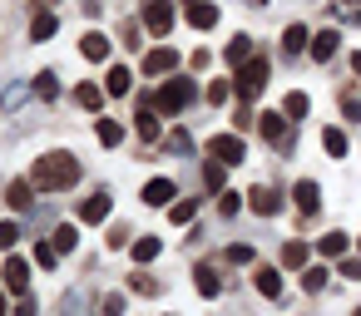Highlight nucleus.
<instances>
[{
    "instance_id": "obj_24",
    "label": "nucleus",
    "mask_w": 361,
    "mask_h": 316,
    "mask_svg": "<svg viewBox=\"0 0 361 316\" xmlns=\"http://www.w3.org/2000/svg\"><path fill=\"white\" fill-rule=\"evenodd\" d=\"M6 203H11V208H30V203H35V183H11V188H6Z\"/></svg>"
},
{
    "instance_id": "obj_12",
    "label": "nucleus",
    "mask_w": 361,
    "mask_h": 316,
    "mask_svg": "<svg viewBox=\"0 0 361 316\" xmlns=\"http://www.w3.org/2000/svg\"><path fill=\"white\" fill-rule=\"evenodd\" d=\"M173 193H178L173 178H149V183H144V203H149V208H164Z\"/></svg>"
},
{
    "instance_id": "obj_30",
    "label": "nucleus",
    "mask_w": 361,
    "mask_h": 316,
    "mask_svg": "<svg viewBox=\"0 0 361 316\" xmlns=\"http://www.w3.org/2000/svg\"><path fill=\"white\" fill-rule=\"evenodd\" d=\"M169 217H173V222H193V217H198V198H183V203H173V208H169Z\"/></svg>"
},
{
    "instance_id": "obj_9",
    "label": "nucleus",
    "mask_w": 361,
    "mask_h": 316,
    "mask_svg": "<svg viewBox=\"0 0 361 316\" xmlns=\"http://www.w3.org/2000/svg\"><path fill=\"white\" fill-rule=\"evenodd\" d=\"M173 65H178V50H169V45H159V50L144 55V75H169Z\"/></svg>"
},
{
    "instance_id": "obj_6",
    "label": "nucleus",
    "mask_w": 361,
    "mask_h": 316,
    "mask_svg": "<svg viewBox=\"0 0 361 316\" xmlns=\"http://www.w3.org/2000/svg\"><path fill=\"white\" fill-rule=\"evenodd\" d=\"M0 277H6V286H11L16 296H25V291H30V262H25V257H11Z\"/></svg>"
},
{
    "instance_id": "obj_17",
    "label": "nucleus",
    "mask_w": 361,
    "mask_h": 316,
    "mask_svg": "<svg viewBox=\"0 0 361 316\" xmlns=\"http://www.w3.org/2000/svg\"><path fill=\"white\" fill-rule=\"evenodd\" d=\"M252 282H257V291H262V296H272V301L282 296V277H277V267H257V272H252Z\"/></svg>"
},
{
    "instance_id": "obj_27",
    "label": "nucleus",
    "mask_w": 361,
    "mask_h": 316,
    "mask_svg": "<svg viewBox=\"0 0 361 316\" xmlns=\"http://www.w3.org/2000/svg\"><path fill=\"white\" fill-rule=\"evenodd\" d=\"M50 35H55V15H50V11H40V15L30 20V40H50Z\"/></svg>"
},
{
    "instance_id": "obj_25",
    "label": "nucleus",
    "mask_w": 361,
    "mask_h": 316,
    "mask_svg": "<svg viewBox=\"0 0 361 316\" xmlns=\"http://www.w3.org/2000/svg\"><path fill=\"white\" fill-rule=\"evenodd\" d=\"M322 148H326L331 158H346V134H341V129H322Z\"/></svg>"
},
{
    "instance_id": "obj_46",
    "label": "nucleus",
    "mask_w": 361,
    "mask_h": 316,
    "mask_svg": "<svg viewBox=\"0 0 361 316\" xmlns=\"http://www.w3.org/2000/svg\"><path fill=\"white\" fill-rule=\"evenodd\" d=\"M351 70H356V80H361V50H356V55H351Z\"/></svg>"
},
{
    "instance_id": "obj_8",
    "label": "nucleus",
    "mask_w": 361,
    "mask_h": 316,
    "mask_svg": "<svg viewBox=\"0 0 361 316\" xmlns=\"http://www.w3.org/2000/svg\"><path fill=\"white\" fill-rule=\"evenodd\" d=\"M336 50H341V35H336V30H317V35H312V60H317V65H326Z\"/></svg>"
},
{
    "instance_id": "obj_29",
    "label": "nucleus",
    "mask_w": 361,
    "mask_h": 316,
    "mask_svg": "<svg viewBox=\"0 0 361 316\" xmlns=\"http://www.w3.org/2000/svg\"><path fill=\"white\" fill-rule=\"evenodd\" d=\"M326 277H331L326 267H302V291H322V286H326Z\"/></svg>"
},
{
    "instance_id": "obj_47",
    "label": "nucleus",
    "mask_w": 361,
    "mask_h": 316,
    "mask_svg": "<svg viewBox=\"0 0 361 316\" xmlns=\"http://www.w3.org/2000/svg\"><path fill=\"white\" fill-rule=\"evenodd\" d=\"M0 316H6V291H0Z\"/></svg>"
},
{
    "instance_id": "obj_22",
    "label": "nucleus",
    "mask_w": 361,
    "mask_h": 316,
    "mask_svg": "<svg viewBox=\"0 0 361 316\" xmlns=\"http://www.w3.org/2000/svg\"><path fill=\"white\" fill-rule=\"evenodd\" d=\"M307 109H312V99H307L302 89H292V94L282 99V114H287V119H307Z\"/></svg>"
},
{
    "instance_id": "obj_18",
    "label": "nucleus",
    "mask_w": 361,
    "mask_h": 316,
    "mask_svg": "<svg viewBox=\"0 0 361 316\" xmlns=\"http://www.w3.org/2000/svg\"><path fill=\"white\" fill-rule=\"evenodd\" d=\"M223 60H228L233 70H238V65H247V60H252V40H247V35H233V45L223 50Z\"/></svg>"
},
{
    "instance_id": "obj_1",
    "label": "nucleus",
    "mask_w": 361,
    "mask_h": 316,
    "mask_svg": "<svg viewBox=\"0 0 361 316\" xmlns=\"http://www.w3.org/2000/svg\"><path fill=\"white\" fill-rule=\"evenodd\" d=\"M75 178H80V158H75V153H65V148H55V153L35 158V168H30L35 193H65V188H75Z\"/></svg>"
},
{
    "instance_id": "obj_7",
    "label": "nucleus",
    "mask_w": 361,
    "mask_h": 316,
    "mask_svg": "<svg viewBox=\"0 0 361 316\" xmlns=\"http://www.w3.org/2000/svg\"><path fill=\"white\" fill-rule=\"evenodd\" d=\"M247 208H252L257 217H277V213H282V198H277V188H252V193H247Z\"/></svg>"
},
{
    "instance_id": "obj_21",
    "label": "nucleus",
    "mask_w": 361,
    "mask_h": 316,
    "mask_svg": "<svg viewBox=\"0 0 361 316\" xmlns=\"http://www.w3.org/2000/svg\"><path fill=\"white\" fill-rule=\"evenodd\" d=\"M129 80H134V75H129V70H119V65H114V70H109V75H104V94H114V99H119V94H129Z\"/></svg>"
},
{
    "instance_id": "obj_44",
    "label": "nucleus",
    "mask_w": 361,
    "mask_h": 316,
    "mask_svg": "<svg viewBox=\"0 0 361 316\" xmlns=\"http://www.w3.org/2000/svg\"><path fill=\"white\" fill-rule=\"evenodd\" d=\"M341 104H346V119H351V124H356V119H361V99H351V94H346V99H341Z\"/></svg>"
},
{
    "instance_id": "obj_15",
    "label": "nucleus",
    "mask_w": 361,
    "mask_h": 316,
    "mask_svg": "<svg viewBox=\"0 0 361 316\" xmlns=\"http://www.w3.org/2000/svg\"><path fill=\"white\" fill-rule=\"evenodd\" d=\"M257 134H262L267 144H282V139H287V124H282V114H257Z\"/></svg>"
},
{
    "instance_id": "obj_37",
    "label": "nucleus",
    "mask_w": 361,
    "mask_h": 316,
    "mask_svg": "<svg viewBox=\"0 0 361 316\" xmlns=\"http://www.w3.org/2000/svg\"><path fill=\"white\" fill-rule=\"evenodd\" d=\"M336 277H351V282H361V257H341V267H336Z\"/></svg>"
},
{
    "instance_id": "obj_34",
    "label": "nucleus",
    "mask_w": 361,
    "mask_h": 316,
    "mask_svg": "<svg viewBox=\"0 0 361 316\" xmlns=\"http://www.w3.org/2000/svg\"><path fill=\"white\" fill-rule=\"evenodd\" d=\"M228 94H233L228 80H213V84H208V104H228Z\"/></svg>"
},
{
    "instance_id": "obj_20",
    "label": "nucleus",
    "mask_w": 361,
    "mask_h": 316,
    "mask_svg": "<svg viewBox=\"0 0 361 316\" xmlns=\"http://www.w3.org/2000/svg\"><path fill=\"white\" fill-rule=\"evenodd\" d=\"M312 45V35H307V25H287V35H282V50L287 55H302Z\"/></svg>"
},
{
    "instance_id": "obj_36",
    "label": "nucleus",
    "mask_w": 361,
    "mask_h": 316,
    "mask_svg": "<svg viewBox=\"0 0 361 316\" xmlns=\"http://www.w3.org/2000/svg\"><path fill=\"white\" fill-rule=\"evenodd\" d=\"M35 262H40V267H55V262H60L55 242H35Z\"/></svg>"
},
{
    "instance_id": "obj_49",
    "label": "nucleus",
    "mask_w": 361,
    "mask_h": 316,
    "mask_svg": "<svg viewBox=\"0 0 361 316\" xmlns=\"http://www.w3.org/2000/svg\"><path fill=\"white\" fill-rule=\"evenodd\" d=\"M188 6H193V0H188Z\"/></svg>"
},
{
    "instance_id": "obj_13",
    "label": "nucleus",
    "mask_w": 361,
    "mask_h": 316,
    "mask_svg": "<svg viewBox=\"0 0 361 316\" xmlns=\"http://www.w3.org/2000/svg\"><path fill=\"white\" fill-rule=\"evenodd\" d=\"M292 198H297V208H302V213H322V188H317L312 178H302V183L292 188Z\"/></svg>"
},
{
    "instance_id": "obj_26",
    "label": "nucleus",
    "mask_w": 361,
    "mask_h": 316,
    "mask_svg": "<svg viewBox=\"0 0 361 316\" xmlns=\"http://www.w3.org/2000/svg\"><path fill=\"white\" fill-rule=\"evenodd\" d=\"M317 247H322V257H346V232H326V237H317Z\"/></svg>"
},
{
    "instance_id": "obj_10",
    "label": "nucleus",
    "mask_w": 361,
    "mask_h": 316,
    "mask_svg": "<svg viewBox=\"0 0 361 316\" xmlns=\"http://www.w3.org/2000/svg\"><path fill=\"white\" fill-rule=\"evenodd\" d=\"M109 208H114V198H109V193H94V198L80 203V222H104Z\"/></svg>"
},
{
    "instance_id": "obj_33",
    "label": "nucleus",
    "mask_w": 361,
    "mask_h": 316,
    "mask_svg": "<svg viewBox=\"0 0 361 316\" xmlns=\"http://www.w3.org/2000/svg\"><path fill=\"white\" fill-rule=\"evenodd\" d=\"M35 94H40V99H55V94H60V80H55L50 70H45V75H35Z\"/></svg>"
},
{
    "instance_id": "obj_41",
    "label": "nucleus",
    "mask_w": 361,
    "mask_h": 316,
    "mask_svg": "<svg viewBox=\"0 0 361 316\" xmlns=\"http://www.w3.org/2000/svg\"><path fill=\"white\" fill-rule=\"evenodd\" d=\"M16 242H20V227H16V222H0V247H6V252H11Z\"/></svg>"
},
{
    "instance_id": "obj_48",
    "label": "nucleus",
    "mask_w": 361,
    "mask_h": 316,
    "mask_svg": "<svg viewBox=\"0 0 361 316\" xmlns=\"http://www.w3.org/2000/svg\"><path fill=\"white\" fill-rule=\"evenodd\" d=\"M351 316H361V306H356V311H351Z\"/></svg>"
},
{
    "instance_id": "obj_45",
    "label": "nucleus",
    "mask_w": 361,
    "mask_h": 316,
    "mask_svg": "<svg viewBox=\"0 0 361 316\" xmlns=\"http://www.w3.org/2000/svg\"><path fill=\"white\" fill-rule=\"evenodd\" d=\"M16 316H35V296H20V306H16Z\"/></svg>"
},
{
    "instance_id": "obj_16",
    "label": "nucleus",
    "mask_w": 361,
    "mask_h": 316,
    "mask_svg": "<svg viewBox=\"0 0 361 316\" xmlns=\"http://www.w3.org/2000/svg\"><path fill=\"white\" fill-rule=\"evenodd\" d=\"M193 282H198V291H203V296H218V291H223L218 267H208V262H198V267H193Z\"/></svg>"
},
{
    "instance_id": "obj_39",
    "label": "nucleus",
    "mask_w": 361,
    "mask_h": 316,
    "mask_svg": "<svg viewBox=\"0 0 361 316\" xmlns=\"http://www.w3.org/2000/svg\"><path fill=\"white\" fill-rule=\"evenodd\" d=\"M129 286H134L139 296H154V291H159V282H154V277H144V272H134V282H129Z\"/></svg>"
},
{
    "instance_id": "obj_32",
    "label": "nucleus",
    "mask_w": 361,
    "mask_h": 316,
    "mask_svg": "<svg viewBox=\"0 0 361 316\" xmlns=\"http://www.w3.org/2000/svg\"><path fill=\"white\" fill-rule=\"evenodd\" d=\"M282 267H307V242H287L282 247Z\"/></svg>"
},
{
    "instance_id": "obj_5",
    "label": "nucleus",
    "mask_w": 361,
    "mask_h": 316,
    "mask_svg": "<svg viewBox=\"0 0 361 316\" xmlns=\"http://www.w3.org/2000/svg\"><path fill=\"white\" fill-rule=\"evenodd\" d=\"M208 153H213L218 163H228V168H238V163L247 158V148H243L238 134H213V139H208Z\"/></svg>"
},
{
    "instance_id": "obj_31",
    "label": "nucleus",
    "mask_w": 361,
    "mask_h": 316,
    "mask_svg": "<svg viewBox=\"0 0 361 316\" xmlns=\"http://www.w3.org/2000/svg\"><path fill=\"white\" fill-rule=\"evenodd\" d=\"M75 242H80L75 237V222H60L55 227V252H75Z\"/></svg>"
},
{
    "instance_id": "obj_42",
    "label": "nucleus",
    "mask_w": 361,
    "mask_h": 316,
    "mask_svg": "<svg viewBox=\"0 0 361 316\" xmlns=\"http://www.w3.org/2000/svg\"><path fill=\"white\" fill-rule=\"evenodd\" d=\"M218 208H223V217H233V213L243 208V193H223V203H218Z\"/></svg>"
},
{
    "instance_id": "obj_14",
    "label": "nucleus",
    "mask_w": 361,
    "mask_h": 316,
    "mask_svg": "<svg viewBox=\"0 0 361 316\" xmlns=\"http://www.w3.org/2000/svg\"><path fill=\"white\" fill-rule=\"evenodd\" d=\"M188 25H193V30H213V25H218V6L193 0V6H188Z\"/></svg>"
},
{
    "instance_id": "obj_2",
    "label": "nucleus",
    "mask_w": 361,
    "mask_h": 316,
    "mask_svg": "<svg viewBox=\"0 0 361 316\" xmlns=\"http://www.w3.org/2000/svg\"><path fill=\"white\" fill-rule=\"evenodd\" d=\"M193 104V80H169L159 94H154V109L159 114H183Z\"/></svg>"
},
{
    "instance_id": "obj_28",
    "label": "nucleus",
    "mask_w": 361,
    "mask_h": 316,
    "mask_svg": "<svg viewBox=\"0 0 361 316\" xmlns=\"http://www.w3.org/2000/svg\"><path fill=\"white\" fill-rule=\"evenodd\" d=\"M159 247H164L159 237H139V242H134L129 252H134V262H154V257H159Z\"/></svg>"
},
{
    "instance_id": "obj_40",
    "label": "nucleus",
    "mask_w": 361,
    "mask_h": 316,
    "mask_svg": "<svg viewBox=\"0 0 361 316\" xmlns=\"http://www.w3.org/2000/svg\"><path fill=\"white\" fill-rule=\"evenodd\" d=\"M99 311H104V316H124V296H119V291H109V296L99 301Z\"/></svg>"
},
{
    "instance_id": "obj_35",
    "label": "nucleus",
    "mask_w": 361,
    "mask_h": 316,
    "mask_svg": "<svg viewBox=\"0 0 361 316\" xmlns=\"http://www.w3.org/2000/svg\"><path fill=\"white\" fill-rule=\"evenodd\" d=\"M169 148H173V153H188V148H193V134H188V129H173V134H169Z\"/></svg>"
},
{
    "instance_id": "obj_43",
    "label": "nucleus",
    "mask_w": 361,
    "mask_h": 316,
    "mask_svg": "<svg viewBox=\"0 0 361 316\" xmlns=\"http://www.w3.org/2000/svg\"><path fill=\"white\" fill-rule=\"evenodd\" d=\"M228 262H238V267H243V262H252V247H247V242H238V247H228Z\"/></svg>"
},
{
    "instance_id": "obj_3",
    "label": "nucleus",
    "mask_w": 361,
    "mask_h": 316,
    "mask_svg": "<svg viewBox=\"0 0 361 316\" xmlns=\"http://www.w3.org/2000/svg\"><path fill=\"white\" fill-rule=\"evenodd\" d=\"M233 80H238V94H243V99H257V94H262V84H267V60H257V55H252L247 65H238V70H233Z\"/></svg>"
},
{
    "instance_id": "obj_4",
    "label": "nucleus",
    "mask_w": 361,
    "mask_h": 316,
    "mask_svg": "<svg viewBox=\"0 0 361 316\" xmlns=\"http://www.w3.org/2000/svg\"><path fill=\"white\" fill-rule=\"evenodd\" d=\"M139 25H144L149 35H169V25H173V6H169V0H144Z\"/></svg>"
},
{
    "instance_id": "obj_23",
    "label": "nucleus",
    "mask_w": 361,
    "mask_h": 316,
    "mask_svg": "<svg viewBox=\"0 0 361 316\" xmlns=\"http://www.w3.org/2000/svg\"><path fill=\"white\" fill-rule=\"evenodd\" d=\"M94 134H99V144H104V148H119V144H124V129H119L114 119H99V124H94Z\"/></svg>"
},
{
    "instance_id": "obj_11",
    "label": "nucleus",
    "mask_w": 361,
    "mask_h": 316,
    "mask_svg": "<svg viewBox=\"0 0 361 316\" xmlns=\"http://www.w3.org/2000/svg\"><path fill=\"white\" fill-rule=\"evenodd\" d=\"M80 55H85V60H94V65H104V60H109V35L90 30V35L80 40Z\"/></svg>"
},
{
    "instance_id": "obj_19",
    "label": "nucleus",
    "mask_w": 361,
    "mask_h": 316,
    "mask_svg": "<svg viewBox=\"0 0 361 316\" xmlns=\"http://www.w3.org/2000/svg\"><path fill=\"white\" fill-rule=\"evenodd\" d=\"M75 104H80V109H90V114H99L104 89H99V84H75Z\"/></svg>"
},
{
    "instance_id": "obj_38",
    "label": "nucleus",
    "mask_w": 361,
    "mask_h": 316,
    "mask_svg": "<svg viewBox=\"0 0 361 316\" xmlns=\"http://www.w3.org/2000/svg\"><path fill=\"white\" fill-rule=\"evenodd\" d=\"M223 168H228V163H218V158H213V163L203 168V183H208V188H223Z\"/></svg>"
},
{
    "instance_id": "obj_50",
    "label": "nucleus",
    "mask_w": 361,
    "mask_h": 316,
    "mask_svg": "<svg viewBox=\"0 0 361 316\" xmlns=\"http://www.w3.org/2000/svg\"><path fill=\"white\" fill-rule=\"evenodd\" d=\"M346 6H351V0H346Z\"/></svg>"
}]
</instances>
